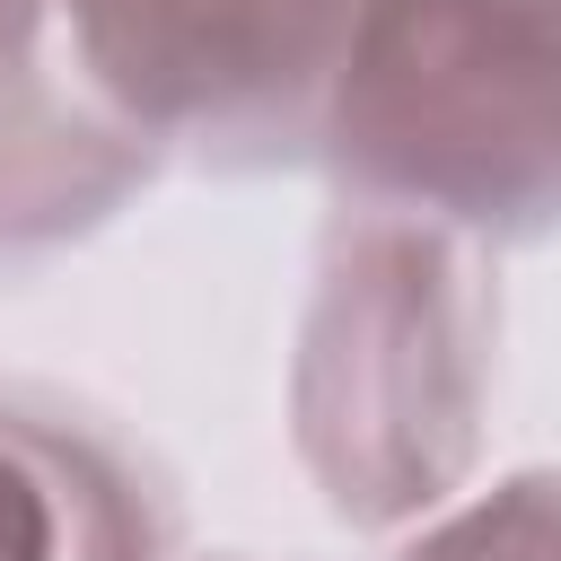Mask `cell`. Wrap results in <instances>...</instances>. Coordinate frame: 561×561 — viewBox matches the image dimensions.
I'll return each mask as SVG.
<instances>
[{"label":"cell","mask_w":561,"mask_h":561,"mask_svg":"<svg viewBox=\"0 0 561 561\" xmlns=\"http://www.w3.org/2000/svg\"><path fill=\"white\" fill-rule=\"evenodd\" d=\"M491 351L500 289L482 237L342 202L289 359V430L342 526H412L465 491L500 368Z\"/></svg>","instance_id":"obj_1"},{"label":"cell","mask_w":561,"mask_h":561,"mask_svg":"<svg viewBox=\"0 0 561 561\" xmlns=\"http://www.w3.org/2000/svg\"><path fill=\"white\" fill-rule=\"evenodd\" d=\"M552 0H359L316 149L351 202L535 237L561 175Z\"/></svg>","instance_id":"obj_2"},{"label":"cell","mask_w":561,"mask_h":561,"mask_svg":"<svg viewBox=\"0 0 561 561\" xmlns=\"http://www.w3.org/2000/svg\"><path fill=\"white\" fill-rule=\"evenodd\" d=\"M79 79L158 149H316L359 0H44Z\"/></svg>","instance_id":"obj_3"},{"label":"cell","mask_w":561,"mask_h":561,"mask_svg":"<svg viewBox=\"0 0 561 561\" xmlns=\"http://www.w3.org/2000/svg\"><path fill=\"white\" fill-rule=\"evenodd\" d=\"M167 149L131 131L61 53V26L44 0L0 9V254H44L114 202H131Z\"/></svg>","instance_id":"obj_4"},{"label":"cell","mask_w":561,"mask_h":561,"mask_svg":"<svg viewBox=\"0 0 561 561\" xmlns=\"http://www.w3.org/2000/svg\"><path fill=\"white\" fill-rule=\"evenodd\" d=\"M167 473L88 403L0 386V561H167Z\"/></svg>","instance_id":"obj_5"},{"label":"cell","mask_w":561,"mask_h":561,"mask_svg":"<svg viewBox=\"0 0 561 561\" xmlns=\"http://www.w3.org/2000/svg\"><path fill=\"white\" fill-rule=\"evenodd\" d=\"M394 561H552V473H508L456 508H430V526Z\"/></svg>","instance_id":"obj_6"},{"label":"cell","mask_w":561,"mask_h":561,"mask_svg":"<svg viewBox=\"0 0 561 561\" xmlns=\"http://www.w3.org/2000/svg\"><path fill=\"white\" fill-rule=\"evenodd\" d=\"M0 9H9V0H0Z\"/></svg>","instance_id":"obj_7"}]
</instances>
